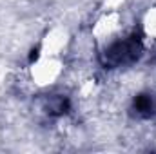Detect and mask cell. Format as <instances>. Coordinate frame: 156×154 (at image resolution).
I'll return each mask as SVG.
<instances>
[{
	"instance_id": "cell-1",
	"label": "cell",
	"mask_w": 156,
	"mask_h": 154,
	"mask_svg": "<svg viewBox=\"0 0 156 154\" xmlns=\"http://www.w3.org/2000/svg\"><path fill=\"white\" fill-rule=\"evenodd\" d=\"M144 42L138 35H127L105 45L98 56L104 69H123L134 65L144 56Z\"/></svg>"
},
{
	"instance_id": "cell-2",
	"label": "cell",
	"mask_w": 156,
	"mask_h": 154,
	"mask_svg": "<svg viewBox=\"0 0 156 154\" xmlns=\"http://www.w3.org/2000/svg\"><path fill=\"white\" fill-rule=\"evenodd\" d=\"M129 114L134 120H154L156 118V94L151 91L138 93L129 107Z\"/></svg>"
},
{
	"instance_id": "cell-3",
	"label": "cell",
	"mask_w": 156,
	"mask_h": 154,
	"mask_svg": "<svg viewBox=\"0 0 156 154\" xmlns=\"http://www.w3.org/2000/svg\"><path fill=\"white\" fill-rule=\"evenodd\" d=\"M71 109V102L66 94H45L42 98V111L49 118H60L67 114Z\"/></svg>"
}]
</instances>
